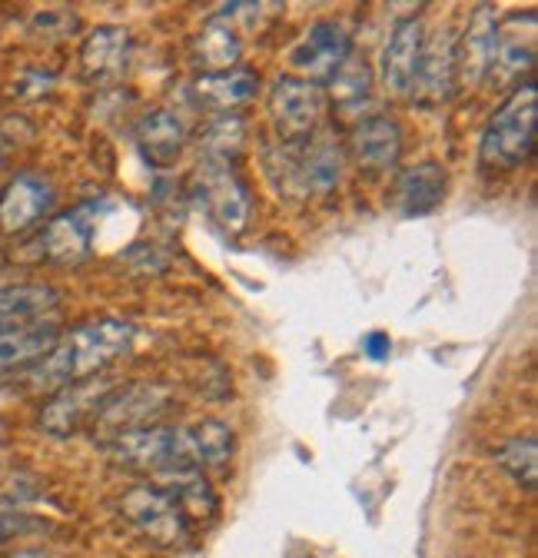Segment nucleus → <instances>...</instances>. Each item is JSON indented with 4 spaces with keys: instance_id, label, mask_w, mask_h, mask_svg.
<instances>
[{
    "instance_id": "1",
    "label": "nucleus",
    "mask_w": 538,
    "mask_h": 558,
    "mask_svg": "<svg viewBox=\"0 0 538 558\" xmlns=\"http://www.w3.org/2000/svg\"><path fill=\"white\" fill-rule=\"evenodd\" d=\"M133 336H137V329L120 319L84 323L66 336H60V342L34 366L30 386L57 392L71 383L100 376L133 345Z\"/></svg>"
},
{
    "instance_id": "2",
    "label": "nucleus",
    "mask_w": 538,
    "mask_h": 558,
    "mask_svg": "<svg viewBox=\"0 0 538 558\" xmlns=\"http://www.w3.org/2000/svg\"><path fill=\"white\" fill-rule=\"evenodd\" d=\"M535 133H538V87L535 81L518 84L509 100L492 113L479 140V160L486 170L505 173L518 170L535 154Z\"/></svg>"
},
{
    "instance_id": "3",
    "label": "nucleus",
    "mask_w": 538,
    "mask_h": 558,
    "mask_svg": "<svg viewBox=\"0 0 538 558\" xmlns=\"http://www.w3.org/2000/svg\"><path fill=\"white\" fill-rule=\"evenodd\" d=\"M107 214V203L87 199L74 209H63V214L50 217L44 230L34 236L37 259L50 266H81L94 256V236L97 227Z\"/></svg>"
},
{
    "instance_id": "4",
    "label": "nucleus",
    "mask_w": 538,
    "mask_h": 558,
    "mask_svg": "<svg viewBox=\"0 0 538 558\" xmlns=\"http://www.w3.org/2000/svg\"><path fill=\"white\" fill-rule=\"evenodd\" d=\"M123 519L150 538L160 548H186L189 545V519L183 515L180 502L167 493L163 485H133L120 496Z\"/></svg>"
},
{
    "instance_id": "5",
    "label": "nucleus",
    "mask_w": 538,
    "mask_h": 558,
    "mask_svg": "<svg viewBox=\"0 0 538 558\" xmlns=\"http://www.w3.org/2000/svg\"><path fill=\"white\" fill-rule=\"evenodd\" d=\"M322 104H326L322 87L290 74L273 84L266 107H269V120H273L283 144L293 150H303L316 136V126L322 120Z\"/></svg>"
},
{
    "instance_id": "6",
    "label": "nucleus",
    "mask_w": 538,
    "mask_h": 558,
    "mask_svg": "<svg viewBox=\"0 0 538 558\" xmlns=\"http://www.w3.org/2000/svg\"><path fill=\"white\" fill-rule=\"evenodd\" d=\"M117 392V383L107 379V376H90V379H81V383H71L63 386L50 396V402L40 409V429L57 436V439H66L81 433L87 423H94L97 412L103 409V402Z\"/></svg>"
},
{
    "instance_id": "7",
    "label": "nucleus",
    "mask_w": 538,
    "mask_h": 558,
    "mask_svg": "<svg viewBox=\"0 0 538 558\" xmlns=\"http://www.w3.org/2000/svg\"><path fill=\"white\" fill-rule=\"evenodd\" d=\"M423 47H426V27L419 17H402L389 31V40H386L382 60H379V77L392 97H413Z\"/></svg>"
},
{
    "instance_id": "8",
    "label": "nucleus",
    "mask_w": 538,
    "mask_h": 558,
    "mask_svg": "<svg viewBox=\"0 0 538 558\" xmlns=\"http://www.w3.org/2000/svg\"><path fill=\"white\" fill-rule=\"evenodd\" d=\"M57 203V193L47 177L40 173H17L0 190V233L21 236L34 230Z\"/></svg>"
},
{
    "instance_id": "9",
    "label": "nucleus",
    "mask_w": 538,
    "mask_h": 558,
    "mask_svg": "<svg viewBox=\"0 0 538 558\" xmlns=\"http://www.w3.org/2000/svg\"><path fill=\"white\" fill-rule=\"evenodd\" d=\"M499 47V14L492 8H476L465 34L455 40V84L479 87L489 81Z\"/></svg>"
},
{
    "instance_id": "10",
    "label": "nucleus",
    "mask_w": 538,
    "mask_h": 558,
    "mask_svg": "<svg viewBox=\"0 0 538 558\" xmlns=\"http://www.w3.org/2000/svg\"><path fill=\"white\" fill-rule=\"evenodd\" d=\"M170 405V389L137 383V386H117V392L103 402L94 423H100L110 433H130V429H147L154 418Z\"/></svg>"
},
{
    "instance_id": "11",
    "label": "nucleus",
    "mask_w": 538,
    "mask_h": 558,
    "mask_svg": "<svg viewBox=\"0 0 538 558\" xmlns=\"http://www.w3.org/2000/svg\"><path fill=\"white\" fill-rule=\"evenodd\" d=\"M353 53V40L350 34L340 27V24H329V21H319L306 37L303 44L293 50V66L303 70V81L316 84V87H326L335 70H340Z\"/></svg>"
},
{
    "instance_id": "12",
    "label": "nucleus",
    "mask_w": 538,
    "mask_h": 558,
    "mask_svg": "<svg viewBox=\"0 0 538 558\" xmlns=\"http://www.w3.org/2000/svg\"><path fill=\"white\" fill-rule=\"evenodd\" d=\"M455 34L452 31H439L426 47H423V60H419V74H416V87L413 97H419L423 104H445L455 94Z\"/></svg>"
},
{
    "instance_id": "13",
    "label": "nucleus",
    "mask_w": 538,
    "mask_h": 558,
    "mask_svg": "<svg viewBox=\"0 0 538 558\" xmlns=\"http://www.w3.org/2000/svg\"><path fill=\"white\" fill-rule=\"evenodd\" d=\"M130 53H133V44L123 27H97L81 47L84 81L100 84V87L120 81L130 66Z\"/></svg>"
},
{
    "instance_id": "14",
    "label": "nucleus",
    "mask_w": 538,
    "mask_h": 558,
    "mask_svg": "<svg viewBox=\"0 0 538 558\" xmlns=\"http://www.w3.org/2000/svg\"><path fill=\"white\" fill-rule=\"evenodd\" d=\"M353 154H356V163L372 173L392 170L402 154V133H399L395 120L386 113H372V117L359 120L353 130Z\"/></svg>"
},
{
    "instance_id": "15",
    "label": "nucleus",
    "mask_w": 538,
    "mask_h": 558,
    "mask_svg": "<svg viewBox=\"0 0 538 558\" xmlns=\"http://www.w3.org/2000/svg\"><path fill=\"white\" fill-rule=\"evenodd\" d=\"M445 183L449 173L442 163H416L409 170H402L395 180V206L402 217H429L432 209L442 203L445 196Z\"/></svg>"
},
{
    "instance_id": "16",
    "label": "nucleus",
    "mask_w": 538,
    "mask_h": 558,
    "mask_svg": "<svg viewBox=\"0 0 538 558\" xmlns=\"http://www.w3.org/2000/svg\"><path fill=\"white\" fill-rule=\"evenodd\" d=\"M57 342H60V329L44 319L30 326L4 329L0 332V376L24 366H37Z\"/></svg>"
},
{
    "instance_id": "17",
    "label": "nucleus",
    "mask_w": 538,
    "mask_h": 558,
    "mask_svg": "<svg viewBox=\"0 0 538 558\" xmlns=\"http://www.w3.org/2000/svg\"><path fill=\"white\" fill-rule=\"evenodd\" d=\"M207 199L213 217L220 220L223 230L240 233L249 223V190L233 177L230 163H213L207 167Z\"/></svg>"
},
{
    "instance_id": "18",
    "label": "nucleus",
    "mask_w": 538,
    "mask_h": 558,
    "mask_svg": "<svg viewBox=\"0 0 538 558\" xmlns=\"http://www.w3.org/2000/svg\"><path fill=\"white\" fill-rule=\"evenodd\" d=\"M137 144L144 150V157L154 167H170L176 163V157L183 154L186 144V130L183 120L173 110H150L140 123H137Z\"/></svg>"
},
{
    "instance_id": "19",
    "label": "nucleus",
    "mask_w": 538,
    "mask_h": 558,
    "mask_svg": "<svg viewBox=\"0 0 538 558\" xmlns=\"http://www.w3.org/2000/svg\"><path fill=\"white\" fill-rule=\"evenodd\" d=\"M60 306V293L44 283H27V287H8L0 290V332L40 323L47 313Z\"/></svg>"
},
{
    "instance_id": "20",
    "label": "nucleus",
    "mask_w": 538,
    "mask_h": 558,
    "mask_svg": "<svg viewBox=\"0 0 538 558\" xmlns=\"http://www.w3.org/2000/svg\"><path fill=\"white\" fill-rule=\"evenodd\" d=\"M196 94L217 113H233L236 107L249 104L259 94V77L253 74L249 66H233V70H223V74L199 77Z\"/></svg>"
},
{
    "instance_id": "21",
    "label": "nucleus",
    "mask_w": 538,
    "mask_h": 558,
    "mask_svg": "<svg viewBox=\"0 0 538 558\" xmlns=\"http://www.w3.org/2000/svg\"><path fill=\"white\" fill-rule=\"evenodd\" d=\"M186 442H189V452H193V462H196L199 472L227 475L230 459H233V433H230V426L217 423V418H207V423L186 429Z\"/></svg>"
},
{
    "instance_id": "22",
    "label": "nucleus",
    "mask_w": 538,
    "mask_h": 558,
    "mask_svg": "<svg viewBox=\"0 0 538 558\" xmlns=\"http://www.w3.org/2000/svg\"><path fill=\"white\" fill-rule=\"evenodd\" d=\"M240 53H243V44L223 21H210L204 34L193 40V60L204 70V77L240 66Z\"/></svg>"
},
{
    "instance_id": "23",
    "label": "nucleus",
    "mask_w": 538,
    "mask_h": 558,
    "mask_svg": "<svg viewBox=\"0 0 538 558\" xmlns=\"http://www.w3.org/2000/svg\"><path fill=\"white\" fill-rule=\"evenodd\" d=\"M535 63V34L531 37H518V14L505 24H499V47H496V63H492V81L499 84H522V74L531 70Z\"/></svg>"
},
{
    "instance_id": "24",
    "label": "nucleus",
    "mask_w": 538,
    "mask_h": 558,
    "mask_svg": "<svg viewBox=\"0 0 538 558\" xmlns=\"http://www.w3.org/2000/svg\"><path fill=\"white\" fill-rule=\"evenodd\" d=\"M303 160H299V177L306 183V190L326 193L340 183V170H343V154L332 140H322V144H306L303 147Z\"/></svg>"
},
{
    "instance_id": "25",
    "label": "nucleus",
    "mask_w": 538,
    "mask_h": 558,
    "mask_svg": "<svg viewBox=\"0 0 538 558\" xmlns=\"http://www.w3.org/2000/svg\"><path fill=\"white\" fill-rule=\"evenodd\" d=\"M496 462L525 488V493H535V469H538V446L535 439H505L496 449Z\"/></svg>"
},
{
    "instance_id": "26",
    "label": "nucleus",
    "mask_w": 538,
    "mask_h": 558,
    "mask_svg": "<svg viewBox=\"0 0 538 558\" xmlns=\"http://www.w3.org/2000/svg\"><path fill=\"white\" fill-rule=\"evenodd\" d=\"M204 147H207V160L230 163V157L243 147V120L236 113H220L207 130Z\"/></svg>"
},
{
    "instance_id": "27",
    "label": "nucleus",
    "mask_w": 538,
    "mask_h": 558,
    "mask_svg": "<svg viewBox=\"0 0 538 558\" xmlns=\"http://www.w3.org/2000/svg\"><path fill=\"white\" fill-rule=\"evenodd\" d=\"M332 94L340 100H363L369 90V66L366 60H359L356 53H350V60L335 70V77L329 81Z\"/></svg>"
},
{
    "instance_id": "28",
    "label": "nucleus",
    "mask_w": 538,
    "mask_h": 558,
    "mask_svg": "<svg viewBox=\"0 0 538 558\" xmlns=\"http://www.w3.org/2000/svg\"><path fill=\"white\" fill-rule=\"evenodd\" d=\"M363 353H366L372 363H382V360H389V353H392V339H389L386 332H369V336H363Z\"/></svg>"
},
{
    "instance_id": "29",
    "label": "nucleus",
    "mask_w": 538,
    "mask_h": 558,
    "mask_svg": "<svg viewBox=\"0 0 538 558\" xmlns=\"http://www.w3.org/2000/svg\"><path fill=\"white\" fill-rule=\"evenodd\" d=\"M4 147H8V144H4V133H0V157H4Z\"/></svg>"
}]
</instances>
